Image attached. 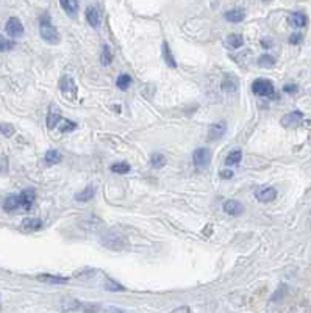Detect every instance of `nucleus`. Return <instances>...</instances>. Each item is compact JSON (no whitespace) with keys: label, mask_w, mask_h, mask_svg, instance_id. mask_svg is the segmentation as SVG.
Wrapping results in <instances>:
<instances>
[{"label":"nucleus","mask_w":311,"mask_h":313,"mask_svg":"<svg viewBox=\"0 0 311 313\" xmlns=\"http://www.w3.org/2000/svg\"><path fill=\"white\" fill-rule=\"evenodd\" d=\"M100 243L105 246L107 249H111V250H122L123 247L127 246V238L123 237L122 234L116 232V231H111L108 234H105L102 238H100Z\"/></svg>","instance_id":"nucleus-2"},{"label":"nucleus","mask_w":311,"mask_h":313,"mask_svg":"<svg viewBox=\"0 0 311 313\" xmlns=\"http://www.w3.org/2000/svg\"><path fill=\"white\" fill-rule=\"evenodd\" d=\"M300 41H302V35H299V33L289 36V43H291V44H299Z\"/></svg>","instance_id":"nucleus-36"},{"label":"nucleus","mask_w":311,"mask_h":313,"mask_svg":"<svg viewBox=\"0 0 311 313\" xmlns=\"http://www.w3.org/2000/svg\"><path fill=\"white\" fill-rule=\"evenodd\" d=\"M105 287H107V290H110V291H123V287L119 285V283H117L116 280H113V279H107Z\"/></svg>","instance_id":"nucleus-34"},{"label":"nucleus","mask_w":311,"mask_h":313,"mask_svg":"<svg viewBox=\"0 0 311 313\" xmlns=\"http://www.w3.org/2000/svg\"><path fill=\"white\" fill-rule=\"evenodd\" d=\"M19 199H20V205H22L25 210H30V208L33 207L35 199H36V193H35L33 188H27V190H24L19 194Z\"/></svg>","instance_id":"nucleus-11"},{"label":"nucleus","mask_w":311,"mask_h":313,"mask_svg":"<svg viewBox=\"0 0 311 313\" xmlns=\"http://www.w3.org/2000/svg\"><path fill=\"white\" fill-rule=\"evenodd\" d=\"M241 158H242V152H241L239 149H236V151H232V152L229 154V157L225 158V164H227V166H233V164H238V163L241 161Z\"/></svg>","instance_id":"nucleus-25"},{"label":"nucleus","mask_w":311,"mask_h":313,"mask_svg":"<svg viewBox=\"0 0 311 313\" xmlns=\"http://www.w3.org/2000/svg\"><path fill=\"white\" fill-rule=\"evenodd\" d=\"M39 33H41V38H43L46 43H49V44H58L59 35H58V30L53 27L49 14H44L43 17L39 19Z\"/></svg>","instance_id":"nucleus-1"},{"label":"nucleus","mask_w":311,"mask_h":313,"mask_svg":"<svg viewBox=\"0 0 311 313\" xmlns=\"http://www.w3.org/2000/svg\"><path fill=\"white\" fill-rule=\"evenodd\" d=\"M39 280L47 282V283H66L68 277H61V276H52V274H39Z\"/></svg>","instance_id":"nucleus-23"},{"label":"nucleus","mask_w":311,"mask_h":313,"mask_svg":"<svg viewBox=\"0 0 311 313\" xmlns=\"http://www.w3.org/2000/svg\"><path fill=\"white\" fill-rule=\"evenodd\" d=\"M132 85V77L129 74H120L116 80V87L122 91L129 90V87Z\"/></svg>","instance_id":"nucleus-22"},{"label":"nucleus","mask_w":311,"mask_h":313,"mask_svg":"<svg viewBox=\"0 0 311 313\" xmlns=\"http://www.w3.org/2000/svg\"><path fill=\"white\" fill-rule=\"evenodd\" d=\"M61 7L66 11V14L69 16H75L78 13V2L77 0H59Z\"/></svg>","instance_id":"nucleus-21"},{"label":"nucleus","mask_w":311,"mask_h":313,"mask_svg":"<svg viewBox=\"0 0 311 313\" xmlns=\"http://www.w3.org/2000/svg\"><path fill=\"white\" fill-rule=\"evenodd\" d=\"M5 30L11 38H19V36H22V33H24V25L17 17H10Z\"/></svg>","instance_id":"nucleus-6"},{"label":"nucleus","mask_w":311,"mask_h":313,"mask_svg":"<svg viewBox=\"0 0 311 313\" xmlns=\"http://www.w3.org/2000/svg\"><path fill=\"white\" fill-rule=\"evenodd\" d=\"M229 44L233 47V49H239L242 44H244V38H242V35H230L229 36Z\"/></svg>","instance_id":"nucleus-29"},{"label":"nucleus","mask_w":311,"mask_h":313,"mask_svg":"<svg viewBox=\"0 0 311 313\" xmlns=\"http://www.w3.org/2000/svg\"><path fill=\"white\" fill-rule=\"evenodd\" d=\"M86 20L91 27H99L100 25V11L96 7H88L86 8Z\"/></svg>","instance_id":"nucleus-15"},{"label":"nucleus","mask_w":311,"mask_h":313,"mask_svg":"<svg viewBox=\"0 0 311 313\" xmlns=\"http://www.w3.org/2000/svg\"><path fill=\"white\" fill-rule=\"evenodd\" d=\"M261 46H263L264 49H269V47H272V41L269 39V38H264V39L261 41Z\"/></svg>","instance_id":"nucleus-39"},{"label":"nucleus","mask_w":311,"mask_h":313,"mask_svg":"<svg viewBox=\"0 0 311 313\" xmlns=\"http://www.w3.org/2000/svg\"><path fill=\"white\" fill-rule=\"evenodd\" d=\"M283 91H285V93H289V94H294V93H297V87H296V85H285V87H283Z\"/></svg>","instance_id":"nucleus-37"},{"label":"nucleus","mask_w":311,"mask_h":313,"mask_svg":"<svg viewBox=\"0 0 311 313\" xmlns=\"http://www.w3.org/2000/svg\"><path fill=\"white\" fill-rule=\"evenodd\" d=\"M224 212L230 216H239L244 212V205L238 201H225L224 204Z\"/></svg>","instance_id":"nucleus-9"},{"label":"nucleus","mask_w":311,"mask_h":313,"mask_svg":"<svg viewBox=\"0 0 311 313\" xmlns=\"http://www.w3.org/2000/svg\"><path fill=\"white\" fill-rule=\"evenodd\" d=\"M111 60H113V55H111V50L108 46H103L102 49V55H100V63L102 66H110L111 65Z\"/></svg>","instance_id":"nucleus-26"},{"label":"nucleus","mask_w":311,"mask_h":313,"mask_svg":"<svg viewBox=\"0 0 311 313\" xmlns=\"http://www.w3.org/2000/svg\"><path fill=\"white\" fill-rule=\"evenodd\" d=\"M252 91L257 96L261 97H274V83L271 80H266V78H258L252 83Z\"/></svg>","instance_id":"nucleus-3"},{"label":"nucleus","mask_w":311,"mask_h":313,"mask_svg":"<svg viewBox=\"0 0 311 313\" xmlns=\"http://www.w3.org/2000/svg\"><path fill=\"white\" fill-rule=\"evenodd\" d=\"M20 227H22V231H25V232L38 231V229L43 227V221L38 219V218H25L22 221V224H20Z\"/></svg>","instance_id":"nucleus-16"},{"label":"nucleus","mask_w":311,"mask_h":313,"mask_svg":"<svg viewBox=\"0 0 311 313\" xmlns=\"http://www.w3.org/2000/svg\"><path fill=\"white\" fill-rule=\"evenodd\" d=\"M255 197L260 201V202H271L277 197V191L274 190L272 186H263L260 190L255 193Z\"/></svg>","instance_id":"nucleus-10"},{"label":"nucleus","mask_w":311,"mask_h":313,"mask_svg":"<svg viewBox=\"0 0 311 313\" xmlns=\"http://www.w3.org/2000/svg\"><path fill=\"white\" fill-rule=\"evenodd\" d=\"M59 90L63 91L65 94H75L77 93V85L71 75H63L59 78Z\"/></svg>","instance_id":"nucleus-8"},{"label":"nucleus","mask_w":311,"mask_h":313,"mask_svg":"<svg viewBox=\"0 0 311 313\" xmlns=\"http://www.w3.org/2000/svg\"><path fill=\"white\" fill-rule=\"evenodd\" d=\"M19 207H20V199L16 194H10L4 202V210L5 212H14V210H17Z\"/></svg>","instance_id":"nucleus-18"},{"label":"nucleus","mask_w":311,"mask_h":313,"mask_svg":"<svg viewBox=\"0 0 311 313\" xmlns=\"http://www.w3.org/2000/svg\"><path fill=\"white\" fill-rule=\"evenodd\" d=\"M210 160H211V152L210 149L206 148H199L196 149L194 155H193V161L197 168H205V166L210 164Z\"/></svg>","instance_id":"nucleus-4"},{"label":"nucleus","mask_w":311,"mask_h":313,"mask_svg":"<svg viewBox=\"0 0 311 313\" xmlns=\"http://www.w3.org/2000/svg\"><path fill=\"white\" fill-rule=\"evenodd\" d=\"M111 171H113L114 174H127V173H130V164L126 163V161L114 163V164L111 166Z\"/></svg>","instance_id":"nucleus-27"},{"label":"nucleus","mask_w":311,"mask_h":313,"mask_svg":"<svg viewBox=\"0 0 311 313\" xmlns=\"http://www.w3.org/2000/svg\"><path fill=\"white\" fill-rule=\"evenodd\" d=\"M94 194H96V188H94L92 185H89V186H86L83 191L77 193V194H75V199H77L78 202H88V201H91V199L94 197Z\"/></svg>","instance_id":"nucleus-20"},{"label":"nucleus","mask_w":311,"mask_h":313,"mask_svg":"<svg viewBox=\"0 0 311 313\" xmlns=\"http://www.w3.org/2000/svg\"><path fill=\"white\" fill-rule=\"evenodd\" d=\"M221 177H222V179H225V180H229V179H232V177H233V173H232V171H229V169H227V171H221Z\"/></svg>","instance_id":"nucleus-38"},{"label":"nucleus","mask_w":311,"mask_h":313,"mask_svg":"<svg viewBox=\"0 0 311 313\" xmlns=\"http://www.w3.org/2000/svg\"><path fill=\"white\" fill-rule=\"evenodd\" d=\"M263 2H267V0H263Z\"/></svg>","instance_id":"nucleus-42"},{"label":"nucleus","mask_w":311,"mask_h":313,"mask_svg":"<svg viewBox=\"0 0 311 313\" xmlns=\"http://www.w3.org/2000/svg\"><path fill=\"white\" fill-rule=\"evenodd\" d=\"M245 17V11L242 8H235V10H230L225 13V19L229 20V22H233V24H238V22H242Z\"/></svg>","instance_id":"nucleus-14"},{"label":"nucleus","mask_w":311,"mask_h":313,"mask_svg":"<svg viewBox=\"0 0 311 313\" xmlns=\"http://www.w3.org/2000/svg\"><path fill=\"white\" fill-rule=\"evenodd\" d=\"M309 225H311V212H309Z\"/></svg>","instance_id":"nucleus-41"},{"label":"nucleus","mask_w":311,"mask_h":313,"mask_svg":"<svg viewBox=\"0 0 311 313\" xmlns=\"http://www.w3.org/2000/svg\"><path fill=\"white\" fill-rule=\"evenodd\" d=\"M227 132V124L224 121H219V122H214L208 127V139L211 141H216L219 139L221 136H224V133Z\"/></svg>","instance_id":"nucleus-7"},{"label":"nucleus","mask_w":311,"mask_h":313,"mask_svg":"<svg viewBox=\"0 0 311 313\" xmlns=\"http://www.w3.org/2000/svg\"><path fill=\"white\" fill-rule=\"evenodd\" d=\"M14 47V43L11 39H8V38H5V36H2L0 35V52H7V50H11Z\"/></svg>","instance_id":"nucleus-33"},{"label":"nucleus","mask_w":311,"mask_h":313,"mask_svg":"<svg viewBox=\"0 0 311 313\" xmlns=\"http://www.w3.org/2000/svg\"><path fill=\"white\" fill-rule=\"evenodd\" d=\"M0 133H4L5 136H11L14 133V127L11 124H0Z\"/></svg>","instance_id":"nucleus-35"},{"label":"nucleus","mask_w":311,"mask_h":313,"mask_svg":"<svg viewBox=\"0 0 311 313\" xmlns=\"http://www.w3.org/2000/svg\"><path fill=\"white\" fill-rule=\"evenodd\" d=\"M150 164H152V168H155V169L163 168V166L166 164V157H164L161 152H155V154L150 157Z\"/></svg>","instance_id":"nucleus-24"},{"label":"nucleus","mask_w":311,"mask_h":313,"mask_svg":"<svg viewBox=\"0 0 311 313\" xmlns=\"http://www.w3.org/2000/svg\"><path fill=\"white\" fill-rule=\"evenodd\" d=\"M63 310L66 311H77V310H83V305L75 301V299H68L66 302H63Z\"/></svg>","instance_id":"nucleus-28"},{"label":"nucleus","mask_w":311,"mask_h":313,"mask_svg":"<svg viewBox=\"0 0 311 313\" xmlns=\"http://www.w3.org/2000/svg\"><path fill=\"white\" fill-rule=\"evenodd\" d=\"M161 50H163V58H164V61H166V65H168L169 68H177V61H175V58H174V55H172L169 46H168V43H163Z\"/></svg>","instance_id":"nucleus-19"},{"label":"nucleus","mask_w":311,"mask_h":313,"mask_svg":"<svg viewBox=\"0 0 311 313\" xmlns=\"http://www.w3.org/2000/svg\"><path fill=\"white\" fill-rule=\"evenodd\" d=\"M302 119H303V113L302 111H291V113H288V115H285L283 118H282V125L283 127H286V129H293V127H297V125L302 122Z\"/></svg>","instance_id":"nucleus-5"},{"label":"nucleus","mask_w":311,"mask_h":313,"mask_svg":"<svg viewBox=\"0 0 311 313\" xmlns=\"http://www.w3.org/2000/svg\"><path fill=\"white\" fill-rule=\"evenodd\" d=\"M222 88L229 93H236L239 88V81L235 75H225V78L222 81Z\"/></svg>","instance_id":"nucleus-17"},{"label":"nucleus","mask_w":311,"mask_h":313,"mask_svg":"<svg viewBox=\"0 0 311 313\" xmlns=\"http://www.w3.org/2000/svg\"><path fill=\"white\" fill-rule=\"evenodd\" d=\"M58 127H59L61 132H72V130L77 129V122H71L68 119H63V122L61 124L58 122Z\"/></svg>","instance_id":"nucleus-31"},{"label":"nucleus","mask_w":311,"mask_h":313,"mask_svg":"<svg viewBox=\"0 0 311 313\" xmlns=\"http://www.w3.org/2000/svg\"><path fill=\"white\" fill-rule=\"evenodd\" d=\"M289 24H291L294 29H302V27H305L306 24H308V17H306V14L305 13H300V11H297V13H293L291 16H289Z\"/></svg>","instance_id":"nucleus-13"},{"label":"nucleus","mask_w":311,"mask_h":313,"mask_svg":"<svg viewBox=\"0 0 311 313\" xmlns=\"http://www.w3.org/2000/svg\"><path fill=\"white\" fill-rule=\"evenodd\" d=\"M59 121H61V111H59V108H58L56 105H50L49 115H47V127H49L50 130H53L56 125H58Z\"/></svg>","instance_id":"nucleus-12"},{"label":"nucleus","mask_w":311,"mask_h":313,"mask_svg":"<svg viewBox=\"0 0 311 313\" xmlns=\"http://www.w3.org/2000/svg\"><path fill=\"white\" fill-rule=\"evenodd\" d=\"M59 160H61V154H59L58 151L50 149V151L46 152V161H47L49 164H55V163H58Z\"/></svg>","instance_id":"nucleus-30"},{"label":"nucleus","mask_w":311,"mask_h":313,"mask_svg":"<svg viewBox=\"0 0 311 313\" xmlns=\"http://www.w3.org/2000/svg\"><path fill=\"white\" fill-rule=\"evenodd\" d=\"M175 311H190V308L188 307H181V308H177Z\"/></svg>","instance_id":"nucleus-40"},{"label":"nucleus","mask_w":311,"mask_h":313,"mask_svg":"<svg viewBox=\"0 0 311 313\" xmlns=\"http://www.w3.org/2000/svg\"><path fill=\"white\" fill-rule=\"evenodd\" d=\"M258 63H260L261 66H264V68H269V66L275 65V58L271 56L269 53H264V55H261V56L258 58Z\"/></svg>","instance_id":"nucleus-32"}]
</instances>
